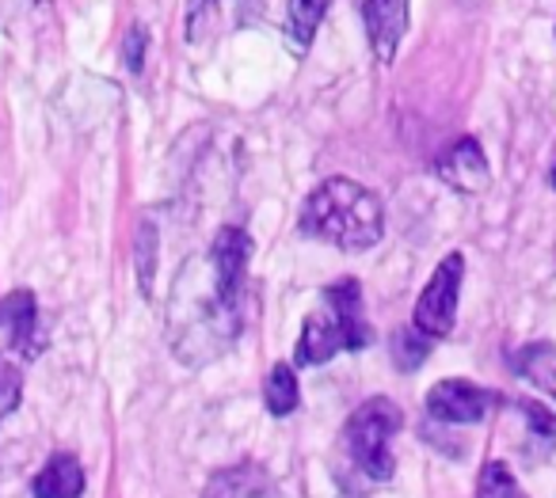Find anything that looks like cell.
Here are the masks:
<instances>
[{
    "label": "cell",
    "instance_id": "obj_8",
    "mask_svg": "<svg viewBox=\"0 0 556 498\" xmlns=\"http://www.w3.org/2000/svg\"><path fill=\"white\" fill-rule=\"evenodd\" d=\"M325 308L340 320L343 335H348V350H363L374 343V328L363 316V285L355 278H340L325 290Z\"/></svg>",
    "mask_w": 556,
    "mask_h": 498
},
{
    "label": "cell",
    "instance_id": "obj_9",
    "mask_svg": "<svg viewBox=\"0 0 556 498\" xmlns=\"http://www.w3.org/2000/svg\"><path fill=\"white\" fill-rule=\"evenodd\" d=\"M0 323L9 328L12 346H16L24 358H39L47 339H42V328H39V301H35V293L16 290V293H9V297H0Z\"/></svg>",
    "mask_w": 556,
    "mask_h": 498
},
{
    "label": "cell",
    "instance_id": "obj_21",
    "mask_svg": "<svg viewBox=\"0 0 556 498\" xmlns=\"http://www.w3.org/2000/svg\"><path fill=\"white\" fill-rule=\"evenodd\" d=\"M141 62H146V27L134 24L130 35H126V42H123V65L130 73H141Z\"/></svg>",
    "mask_w": 556,
    "mask_h": 498
},
{
    "label": "cell",
    "instance_id": "obj_4",
    "mask_svg": "<svg viewBox=\"0 0 556 498\" xmlns=\"http://www.w3.org/2000/svg\"><path fill=\"white\" fill-rule=\"evenodd\" d=\"M248 259H252V237L237 225L222 229L210 244L206 255V274L214 282L217 297L229 301V305H240V285H244V270Z\"/></svg>",
    "mask_w": 556,
    "mask_h": 498
},
{
    "label": "cell",
    "instance_id": "obj_20",
    "mask_svg": "<svg viewBox=\"0 0 556 498\" xmlns=\"http://www.w3.org/2000/svg\"><path fill=\"white\" fill-rule=\"evenodd\" d=\"M217 24V0H191L187 9V42L206 39V27Z\"/></svg>",
    "mask_w": 556,
    "mask_h": 498
},
{
    "label": "cell",
    "instance_id": "obj_10",
    "mask_svg": "<svg viewBox=\"0 0 556 498\" xmlns=\"http://www.w3.org/2000/svg\"><path fill=\"white\" fill-rule=\"evenodd\" d=\"M340 350H348V335H343L340 320H336L328 308L305 316L302 339H298V346H294V361H298V366H302V369L325 366V361H332Z\"/></svg>",
    "mask_w": 556,
    "mask_h": 498
},
{
    "label": "cell",
    "instance_id": "obj_3",
    "mask_svg": "<svg viewBox=\"0 0 556 498\" xmlns=\"http://www.w3.org/2000/svg\"><path fill=\"white\" fill-rule=\"evenodd\" d=\"M462 278H465V259L462 252H450L446 259L434 267L431 282L424 285L412 312V328L427 339H446L454 331L457 320V297H462Z\"/></svg>",
    "mask_w": 556,
    "mask_h": 498
},
{
    "label": "cell",
    "instance_id": "obj_2",
    "mask_svg": "<svg viewBox=\"0 0 556 498\" xmlns=\"http://www.w3.org/2000/svg\"><path fill=\"white\" fill-rule=\"evenodd\" d=\"M404 426V411L393 404L389 396H370L366 404L355 407V414L348 419V430H343V442H348V452L355 460V468L370 480H389L393 475V452H389V442L393 434H401Z\"/></svg>",
    "mask_w": 556,
    "mask_h": 498
},
{
    "label": "cell",
    "instance_id": "obj_18",
    "mask_svg": "<svg viewBox=\"0 0 556 498\" xmlns=\"http://www.w3.org/2000/svg\"><path fill=\"white\" fill-rule=\"evenodd\" d=\"M134 255H138V282L141 293H153V267H156V229L153 221H141L138 229V244H134Z\"/></svg>",
    "mask_w": 556,
    "mask_h": 498
},
{
    "label": "cell",
    "instance_id": "obj_12",
    "mask_svg": "<svg viewBox=\"0 0 556 498\" xmlns=\"http://www.w3.org/2000/svg\"><path fill=\"white\" fill-rule=\"evenodd\" d=\"M35 498H80L85 495V468L73 452H54L31 480Z\"/></svg>",
    "mask_w": 556,
    "mask_h": 498
},
{
    "label": "cell",
    "instance_id": "obj_23",
    "mask_svg": "<svg viewBox=\"0 0 556 498\" xmlns=\"http://www.w3.org/2000/svg\"><path fill=\"white\" fill-rule=\"evenodd\" d=\"M548 183L556 187V161H553V168H548Z\"/></svg>",
    "mask_w": 556,
    "mask_h": 498
},
{
    "label": "cell",
    "instance_id": "obj_11",
    "mask_svg": "<svg viewBox=\"0 0 556 498\" xmlns=\"http://www.w3.org/2000/svg\"><path fill=\"white\" fill-rule=\"evenodd\" d=\"M202 498H278V483L263 464L244 460V464L222 468L210 475Z\"/></svg>",
    "mask_w": 556,
    "mask_h": 498
},
{
    "label": "cell",
    "instance_id": "obj_13",
    "mask_svg": "<svg viewBox=\"0 0 556 498\" xmlns=\"http://www.w3.org/2000/svg\"><path fill=\"white\" fill-rule=\"evenodd\" d=\"M263 399H267V411L278 414V419L298 411L302 388H298L294 366H287V361H275V369L267 373V384H263Z\"/></svg>",
    "mask_w": 556,
    "mask_h": 498
},
{
    "label": "cell",
    "instance_id": "obj_22",
    "mask_svg": "<svg viewBox=\"0 0 556 498\" xmlns=\"http://www.w3.org/2000/svg\"><path fill=\"white\" fill-rule=\"evenodd\" d=\"M545 388H553V392H556V369H553V376L545 381Z\"/></svg>",
    "mask_w": 556,
    "mask_h": 498
},
{
    "label": "cell",
    "instance_id": "obj_15",
    "mask_svg": "<svg viewBox=\"0 0 556 498\" xmlns=\"http://www.w3.org/2000/svg\"><path fill=\"white\" fill-rule=\"evenodd\" d=\"M477 498H526V495L503 460H488L477 475Z\"/></svg>",
    "mask_w": 556,
    "mask_h": 498
},
{
    "label": "cell",
    "instance_id": "obj_17",
    "mask_svg": "<svg viewBox=\"0 0 556 498\" xmlns=\"http://www.w3.org/2000/svg\"><path fill=\"white\" fill-rule=\"evenodd\" d=\"M518 411L530 419V434L541 442V449H556V414L541 399H518Z\"/></svg>",
    "mask_w": 556,
    "mask_h": 498
},
{
    "label": "cell",
    "instance_id": "obj_16",
    "mask_svg": "<svg viewBox=\"0 0 556 498\" xmlns=\"http://www.w3.org/2000/svg\"><path fill=\"white\" fill-rule=\"evenodd\" d=\"M427 354H431V339L419 335L416 328H401L393 335V361H396V369H404V373H416V369L424 366Z\"/></svg>",
    "mask_w": 556,
    "mask_h": 498
},
{
    "label": "cell",
    "instance_id": "obj_14",
    "mask_svg": "<svg viewBox=\"0 0 556 498\" xmlns=\"http://www.w3.org/2000/svg\"><path fill=\"white\" fill-rule=\"evenodd\" d=\"M328 4H332V0H290V39H294L302 50L313 47Z\"/></svg>",
    "mask_w": 556,
    "mask_h": 498
},
{
    "label": "cell",
    "instance_id": "obj_19",
    "mask_svg": "<svg viewBox=\"0 0 556 498\" xmlns=\"http://www.w3.org/2000/svg\"><path fill=\"white\" fill-rule=\"evenodd\" d=\"M20 396H24V373H20V366L0 358V419L16 411Z\"/></svg>",
    "mask_w": 556,
    "mask_h": 498
},
{
    "label": "cell",
    "instance_id": "obj_5",
    "mask_svg": "<svg viewBox=\"0 0 556 498\" xmlns=\"http://www.w3.org/2000/svg\"><path fill=\"white\" fill-rule=\"evenodd\" d=\"M495 404H500L495 392L480 388L472 381H457V376H446V381H439L427 392V414L434 422H454V426H469V422L488 419Z\"/></svg>",
    "mask_w": 556,
    "mask_h": 498
},
{
    "label": "cell",
    "instance_id": "obj_1",
    "mask_svg": "<svg viewBox=\"0 0 556 498\" xmlns=\"http://www.w3.org/2000/svg\"><path fill=\"white\" fill-rule=\"evenodd\" d=\"M302 232L343 252H366L386 232V209L374 191L355 179H325L302 206Z\"/></svg>",
    "mask_w": 556,
    "mask_h": 498
},
{
    "label": "cell",
    "instance_id": "obj_6",
    "mask_svg": "<svg viewBox=\"0 0 556 498\" xmlns=\"http://www.w3.org/2000/svg\"><path fill=\"white\" fill-rule=\"evenodd\" d=\"M434 171L446 187L462 194H484L492 187V164H488L484 149L477 138H462L434 161Z\"/></svg>",
    "mask_w": 556,
    "mask_h": 498
},
{
    "label": "cell",
    "instance_id": "obj_7",
    "mask_svg": "<svg viewBox=\"0 0 556 498\" xmlns=\"http://www.w3.org/2000/svg\"><path fill=\"white\" fill-rule=\"evenodd\" d=\"M408 9L412 0H366V35L381 65H389L401 50V39L408 31Z\"/></svg>",
    "mask_w": 556,
    "mask_h": 498
}]
</instances>
